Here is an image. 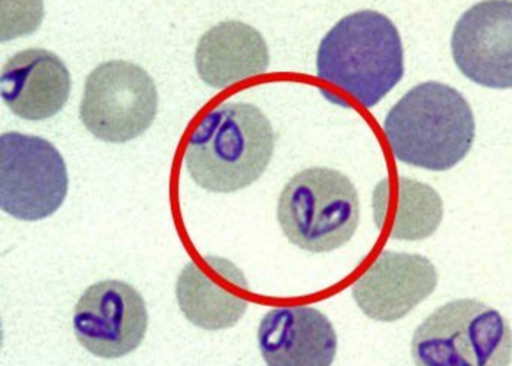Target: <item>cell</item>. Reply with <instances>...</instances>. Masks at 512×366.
I'll return each instance as SVG.
<instances>
[{
    "label": "cell",
    "mask_w": 512,
    "mask_h": 366,
    "mask_svg": "<svg viewBox=\"0 0 512 366\" xmlns=\"http://www.w3.org/2000/svg\"><path fill=\"white\" fill-rule=\"evenodd\" d=\"M268 66L270 52L264 37L242 21H224L210 28L195 50L199 78L216 90L258 77Z\"/></svg>",
    "instance_id": "14"
},
{
    "label": "cell",
    "mask_w": 512,
    "mask_h": 366,
    "mask_svg": "<svg viewBox=\"0 0 512 366\" xmlns=\"http://www.w3.org/2000/svg\"><path fill=\"white\" fill-rule=\"evenodd\" d=\"M316 75L375 107L404 77L403 41L394 22L369 9L338 21L319 44Z\"/></svg>",
    "instance_id": "3"
},
{
    "label": "cell",
    "mask_w": 512,
    "mask_h": 366,
    "mask_svg": "<svg viewBox=\"0 0 512 366\" xmlns=\"http://www.w3.org/2000/svg\"><path fill=\"white\" fill-rule=\"evenodd\" d=\"M384 132L398 162L445 172L472 150L476 121L460 91L428 81L407 91L391 107Z\"/></svg>",
    "instance_id": "2"
},
{
    "label": "cell",
    "mask_w": 512,
    "mask_h": 366,
    "mask_svg": "<svg viewBox=\"0 0 512 366\" xmlns=\"http://www.w3.org/2000/svg\"><path fill=\"white\" fill-rule=\"evenodd\" d=\"M274 148L273 125L258 107L224 103L199 123L186 145L183 162L199 188L232 194L264 175Z\"/></svg>",
    "instance_id": "1"
},
{
    "label": "cell",
    "mask_w": 512,
    "mask_h": 366,
    "mask_svg": "<svg viewBox=\"0 0 512 366\" xmlns=\"http://www.w3.org/2000/svg\"><path fill=\"white\" fill-rule=\"evenodd\" d=\"M512 3L491 0L461 15L451 36V53L467 80L495 90L512 85Z\"/></svg>",
    "instance_id": "9"
},
{
    "label": "cell",
    "mask_w": 512,
    "mask_h": 366,
    "mask_svg": "<svg viewBox=\"0 0 512 366\" xmlns=\"http://www.w3.org/2000/svg\"><path fill=\"white\" fill-rule=\"evenodd\" d=\"M277 220L284 236L312 254L335 251L352 241L360 220L359 194L343 173L309 167L281 191Z\"/></svg>",
    "instance_id": "4"
},
{
    "label": "cell",
    "mask_w": 512,
    "mask_h": 366,
    "mask_svg": "<svg viewBox=\"0 0 512 366\" xmlns=\"http://www.w3.org/2000/svg\"><path fill=\"white\" fill-rule=\"evenodd\" d=\"M245 274L226 258L205 257L180 271L176 299L189 323L207 331L235 327L249 306Z\"/></svg>",
    "instance_id": "11"
},
{
    "label": "cell",
    "mask_w": 512,
    "mask_h": 366,
    "mask_svg": "<svg viewBox=\"0 0 512 366\" xmlns=\"http://www.w3.org/2000/svg\"><path fill=\"white\" fill-rule=\"evenodd\" d=\"M258 346L270 366H330L338 339L333 324L319 309L281 306L262 317Z\"/></svg>",
    "instance_id": "12"
},
{
    "label": "cell",
    "mask_w": 512,
    "mask_h": 366,
    "mask_svg": "<svg viewBox=\"0 0 512 366\" xmlns=\"http://www.w3.org/2000/svg\"><path fill=\"white\" fill-rule=\"evenodd\" d=\"M158 91L145 69L126 61L101 63L85 81L79 118L97 140L125 144L156 121Z\"/></svg>",
    "instance_id": "6"
},
{
    "label": "cell",
    "mask_w": 512,
    "mask_h": 366,
    "mask_svg": "<svg viewBox=\"0 0 512 366\" xmlns=\"http://www.w3.org/2000/svg\"><path fill=\"white\" fill-rule=\"evenodd\" d=\"M374 217L378 229L388 230L394 241L431 238L444 219V203L432 186L409 178L384 179L374 191Z\"/></svg>",
    "instance_id": "15"
},
{
    "label": "cell",
    "mask_w": 512,
    "mask_h": 366,
    "mask_svg": "<svg viewBox=\"0 0 512 366\" xmlns=\"http://www.w3.org/2000/svg\"><path fill=\"white\" fill-rule=\"evenodd\" d=\"M412 356L422 366H505L511 361L510 327L491 306L457 299L416 328Z\"/></svg>",
    "instance_id": "5"
},
{
    "label": "cell",
    "mask_w": 512,
    "mask_h": 366,
    "mask_svg": "<svg viewBox=\"0 0 512 366\" xmlns=\"http://www.w3.org/2000/svg\"><path fill=\"white\" fill-rule=\"evenodd\" d=\"M72 80L65 62L46 49H27L2 68L0 91L8 109L24 121L40 122L58 115L71 96Z\"/></svg>",
    "instance_id": "13"
},
{
    "label": "cell",
    "mask_w": 512,
    "mask_h": 366,
    "mask_svg": "<svg viewBox=\"0 0 512 366\" xmlns=\"http://www.w3.org/2000/svg\"><path fill=\"white\" fill-rule=\"evenodd\" d=\"M68 169L58 148L36 135L0 137V207L22 222L53 216L65 203Z\"/></svg>",
    "instance_id": "7"
},
{
    "label": "cell",
    "mask_w": 512,
    "mask_h": 366,
    "mask_svg": "<svg viewBox=\"0 0 512 366\" xmlns=\"http://www.w3.org/2000/svg\"><path fill=\"white\" fill-rule=\"evenodd\" d=\"M147 330V305L141 293L128 283H96L75 305V336L79 345L97 358L129 355L141 345Z\"/></svg>",
    "instance_id": "8"
},
{
    "label": "cell",
    "mask_w": 512,
    "mask_h": 366,
    "mask_svg": "<svg viewBox=\"0 0 512 366\" xmlns=\"http://www.w3.org/2000/svg\"><path fill=\"white\" fill-rule=\"evenodd\" d=\"M438 286V271L419 254L384 251L353 285V299L363 314L379 323L409 315Z\"/></svg>",
    "instance_id": "10"
}]
</instances>
